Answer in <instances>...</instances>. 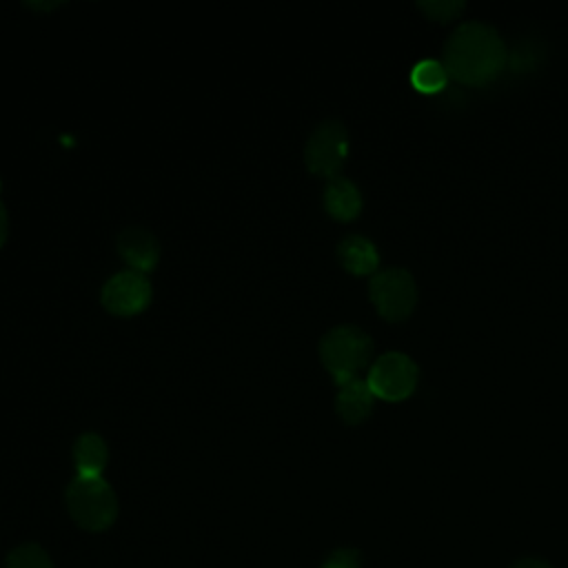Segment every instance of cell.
Here are the masks:
<instances>
[{
  "mask_svg": "<svg viewBox=\"0 0 568 568\" xmlns=\"http://www.w3.org/2000/svg\"><path fill=\"white\" fill-rule=\"evenodd\" d=\"M506 44L499 31L481 20L457 24L444 42V67L448 75L466 84L493 80L506 62Z\"/></svg>",
  "mask_w": 568,
  "mask_h": 568,
  "instance_id": "1",
  "label": "cell"
},
{
  "mask_svg": "<svg viewBox=\"0 0 568 568\" xmlns=\"http://www.w3.org/2000/svg\"><path fill=\"white\" fill-rule=\"evenodd\" d=\"M373 353L371 335L355 324H337L320 339V359L339 384L357 377Z\"/></svg>",
  "mask_w": 568,
  "mask_h": 568,
  "instance_id": "2",
  "label": "cell"
},
{
  "mask_svg": "<svg viewBox=\"0 0 568 568\" xmlns=\"http://www.w3.org/2000/svg\"><path fill=\"white\" fill-rule=\"evenodd\" d=\"M69 515L84 530H104L115 521L118 497L113 488L100 477L75 475L64 493Z\"/></svg>",
  "mask_w": 568,
  "mask_h": 568,
  "instance_id": "3",
  "label": "cell"
},
{
  "mask_svg": "<svg viewBox=\"0 0 568 568\" xmlns=\"http://www.w3.org/2000/svg\"><path fill=\"white\" fill-rule=\"evenodd\" d=\"M368 297L382 317L399 322L408 317L417 304L415 277L404 266L379 268L368 282Z\"/></svg>",
  "mask_w": 568,
  "mask_h": 568,
  "instance_id": "4",
  "label": "cell"
},
{
  "mask_svg": "<svg viewBox=\"0 0 568 568\" xmlns=\"http://www.w3.org/2000/svg\"><path fill=\"white\" fill-rule=\"evenodd\" d=\"M348 155V131L337 118L322 120L306 140L304 162L311 173L333 178Z\"/></svg>",
  "mask_w": 568,
  "mask_h": 568,
  "instance_id": "5",
  "label": "cell"
},
{
  "mask_svg": "<svg viewBox=\"0 0 568 568\" xmlns=\"http://www.w3.org/2000/svg\"><path fill=\"white\" fill-rule=\"evenodd\" d=\"M417 377H419V368L413 357H408L402 351H388L373 362V366L368 368L366 382L373 395L397 402L408 397L415 390Z\"/></svg>",
  "mask_w": 568,
  "mask_h": 568,
  "instance_id": "6",
  "label": "cell"
},
{
  "mask_svg": "<svg viewBox=\"0 0 568 568\" xmlns=\"http://www.w3.org/2000/svg\"><path fill=\"white\" fill-rule=\"evenodd\" d=\"M151 282L135 268L113 273L100 291V302L115 315H133L151 302Z\"/></svg>",
  "mask_w": 568,
  "mask_h": 568,
  "instance_id": "7",
  "label": "cell"
},
{
  "mask_svg": "<svg viewBox=\"0 0 568 568\" xmlns=\"http://www.w3.org/2000/svg\"><path fill=\"white\" fill-rule=\"evenodd\" d=\"M115 246L120 257L140 273L151 271L160 260V242L144 226H124L115 237Z\"/></svg>",
  "mask_w": 568,
  "mask_h": 568,
  "instance_id": "8",
  "label": "cell"
},
{
  "mask_svg": "<svg viewBox=\"0 0 568 568\" xmlns=\"http://www.w3.org/2000/svg\"><path fill=\"white\" fill-rule=\"evenodd\" d=\"M373 390L366 379L353 377L344 384H339V390L335 395V410L346 424H359L366 419L373 410Z\"/></svg>",
  "mask_w": 568,
  "mask_h": 568,
  "instance_id": "9",
  "label": "cell"
},
{
  "mask_svg": "<svg viewBox=\"0 0 568 568\" xmlns=\"http://www.w3.org/2000/svg\"><path fill=\"white\" fill-rule=\"evenodd\" d=\"M337 260L346 271L355 275H366L377 271L379 253L368 237L359 233H348L337 242Z\"/></svg>",
  "mask_w": 568,
  "mask_h": 568,
  "instance_id": "10",
  "label": "cell"
},
{
  "mask_svg": "<svg viewBox=\"0 0 568 568\" xmlns=\"http://www.w3.org/2000/svg\"><path fill=\"white\" fill-rule=\"evenodd\" d=\"M324 206L335 220H353L362 211V193L353 180L333 175L324 186Z\"/></svg>",
  "mask_w": 568,
  "mask_h": 568,
  "instance_id": "11",
  "label": "cell"
},
{
  "mask_svg": "<svg viewBox=\"0 0 568 568\" xmlns=\"http://www.w3.org/2000/svg\"><path fill=\"white\" fill-rule=\"evenodd\" d=\"M109 448L102 435L98 433H82L73 442V462L78 468V475L84 477H100L102 468L106 466Z\"/></svg>",
  "mask_w": 568,
  "mask_h": 568,
  "instance_id": "12",
  "label": "cell"
},
{
  "mask_svg": "<svg viewBox=\"0 0 568 568\" xmlns=\"http://www.w3.org/2000/svg\"><path fill=\"white\" fill-rule=\"evenodd\" d=\"M410 82L417 91H424V93H433V91H439L446 87L448 82V71L444 67V62L439 60H433V58H426V60H419L413 71H410Z\"/></svg>",
  "mask_w": 568,
  "mask_h": 568,
  "instance_id": "13",
  "label": "cell"
},
{
  "mask_svg": "<svg viewBox=\"0 0 568 568\" xmlns=\"http://www.w3.org/2000/svg\"><path fill=\"white\" fill-rule=\"evenodd\" d=\"M4 568H53L49 555L38 544H22L7 557Z\"/></svg>",
  "mask_w": 568,
  "mask_h": 568,
  "instance_id": "14",
  "label": "cell"
},
{
  "mask_svg": "<svg viewBox=\"0 0 568 568\" xmlns=\"http://www.w3.org/2000/svg\"><path fill=\"white\" fill-rule=\"evenodd\" d=\"M417 7L433 20H450L455 18L466 4L464 0H417Z\"/></svg>",
  "mask_w": 568,
  "mask_h": 568,
  "instance_id": "15",
  "label": "cell"
},
{
  "mask_svg": "<svg viewBox=\"0 0 568 568\" xmlns=\"http://www.w3.org/2000/svg\"><path fill=\"white\" fill-rule=\"evenodd\" d=\"M322 568H359V559H357V552L355 550H335L326 564Z\"/></svg>",
  "mask_w": 568,
  "mask_h": 568,
  "instance_id": "16",
  "label": "cell"
},
{
  "mask_svg": "<svg viewBox=\"0 0 568 568\" xmlns=\"http://www.w3.org/2000/svg\"><path fill=\"white\" fill-rule=\"evenodd\" d=\"M7 233H9V215H7V209H4V204L0 200V246L7 240Z\"/></svg>",
  "mask_w": 568,
  "mask_h": 568,
  "instance_id": "17",
  "label": "cell"
},
{
  "mask_svg": "<svg viewBox=\"0 0 568 568\" xmlns=\"http://www.w3.org/2000/svg\"><path fill=\"white\" fill-rule=\"evenodd\" d=\"M513 568H550L546 561H541V559H519Z\"/></svg>",
  "mask_w": 568,
  "mask_h": 568,
  "instance_id": "18",
  "label": "cell"
}]
</instances>
